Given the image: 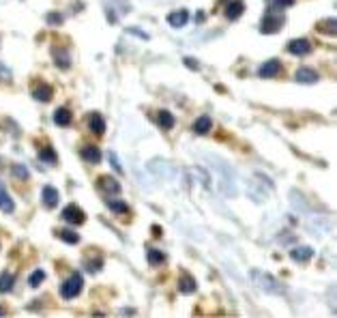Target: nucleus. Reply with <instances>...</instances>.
Listing matches in <instances>:
<instances>
[{
	"instance_id": "1",
	"label": "nucleus",
	"mask_w": 337,
	"mask_h": 318,
	"mask_svg": "<svg viewBox=\"0 0 337 318\" xmlns=\"http://www.w3.org/2000/svg\"><path fill=\"white\" fill-rule=\"evenodd\" d=\"M249 275H251L253 284H256L262 292H269V294H281L283 292V286L279 284V280H275L271 273H264V271L253 269Z\"/></svg>"
},
{
	"instance_id": "2",
	"label": "nucleus",
	"mask_w": 337,
	"mask_h": 318,
	"mask_svg": "<svg viewBox=\"0 0 337 318\" xmlns=\"http://www.w3.org/2000/svg\"><path fill=\"white\" fill-rule=\"evenodd\" d=\"M82 286H84V280H82L80 273H73L69 275L67 280H64V284L61 286V294L64 299H73L78 297V294L82 292Z\"/></svg>"
},
{
	"instance_id": "3",
	"label": "nucleus",
	"mask_w": 337,
	"mask_h": 318,
	"mask_svg": "<svg viewBox=\"0 0 337 318\" xmlns=\"http://www.w3.org/2000/svg\"><path fill=\"white\" fill-rule=\"evenodd\" d=\"M61 217L67 223H71V226H80V223H84L86 222V215H84V211H82L78 204H67V207L62 209V213Z\"/></svg>"
},
{
	"instance_id": "4",
	"label": "nucleus",
	"mask_w": 337,
	"mask_h": 318,
	"mask_svg": "<svg viewBox=\"0 0 337 318\" xmlns=\"http://www.w3.org/2000/svg\"><path fill=\"white\" fill-rule=\"evenodd\" d=\"M281 26H283V17L275 15V13H269L262 20V24H260V32H262V34H273V32L279 31Z\"/></svg>"
},
{
	"instance_id": "5",
	"label": "nucleus",
	"mask_w": 337,
	"mask_h": 318,
	"mask_svg": "<svg viewBox=\"0 0 337 318\" xmlns=\"http://www.w3.org/2000/svg\"><path fill=\"white\" fill-rule=\"evenodd\" d=\"M288 52L294 56H305L311 52V43L307 39H292L290 43H288Z\"/></svg>"
},
{
	"instance_id": "6",
	"label": "nucleus",
	"mask_w": 337,
	"mask_h": 318,
	"mask_svg": "<svg viewBox=\"0 0 337 318\" xmlns=\"http://www.w3.org/2000/svg\"><path fill=\"white\" fill-rule=\"evenodd\" d=\"M58 200H61V196H58L56 187H52V185H45L43 190H41V202H43L47 209H54L56 204H58Z\"/></svg>"
},
{
	"instance_id": "7",
	"label": "nucleus",
	"mask_w": 337,
	"mask_h": 318,
	"mask_svg": "<svg viewBox=\"0 0 337 318\" xmlns=\"http://www.w3.org/2000/svg\"><path fill=\"white\" fill-rule=\"evenodd\" d=\"M279 71H281V63L273 58V61H267L262 67L258 69V75H260V78H275Z\"/></svg>"
},
{
	"instance_id": "8",
	"label": "nucleus",
	"mask_w": 337,
	"mask_h": 318,
	"mask_svg": "<svg viewBox=\"0 0 337 318\" xmlns=\"http://www.w3.org/2000/svg\"><path fill=\"white\" fill-rule=\"evenodd\" d=\"M0 211H2V213H7V215L15 211V202L11 200L7 187L2 185V181H0Z\"/></svg>"
},
{
	"instance_id": "9",
	"label": "nucleus",
	"mask_w": 337,
	"mask_h": 318,
	"mask_svg": "<svg viewBox=\"0 0 337 318\" xmlns=\"http://www.w3.org/2000/svg\"><path fill=\"white\" fill-rule=\"evenodd\" d=\"M245 11V2L243 0H230L226 4V17L228 20H239Z\"/></svg>"
},
{
	"instance_id": "10",
	"label": "nucleus",
	"mask_w": 337,
	"mask_h": 318,
	"mask_svg": "<svg viewBox=\"0 0 337 318\" xmlns=\"http://www.w3.org/2000/svg\"><path fill=\"white\" fill-rule=\"evenodd\" d=\"M294 78H297V82H303V84H314V82L320 80V75H318L314 69H309V67H301Z\"/></svg>"
},
{
	"instance_id": "11",
	"label": "nucleus",
	"mask_w": 337,
	"mask_h": 318,
	"mask_svg": "<svg viewBox=\"0 0 337 318\" xmlns=\"http://www.w3.org/2000/svg\"><path fill=\"white\" fill-rule=\"evenodd\" d=\"M187 20H189V13L185 9H181V11H172V13L168 15V24L172 26V28H183L187 24Z\"/></svg>"
},
{
	"instance_id": "12",
	"label": "nucleus",
	"mask_w": 337,
	"mask_h": 318,
	"mask_svg": "<svg viewBox=\"0 0 337 318\" xmlns=\"http://www.w3.org/2000/svg\"><path fill=\"white\" fill-rule=\"evenodd\" d=\"M311 256H314V250H311V247H307V245L294 247V250L290 252V258L294 262H307Z\"/></svg>"
},
{
	"instance_id": "13",
	"label": "nucleus",
	"mask_w": 337,
	"mask_h": 318,
	"mask_svg": "<svg viewBox=\"0 0 337 318\" xmlns=\"http://www.w3.org/2000/svg\"><path fill=\"white\" fill-rule=\"evenodd\" d=\"M88 129H91L92 133H97V135H101L105 131V121H103V116L99 114V112H92L91 114V119H88Z\"/></svg>"
},
{
	"instance_id": "14",
	"label": "nucleus",
	"mask_w": 337,
	"mask_h": 318,
	"mask_svg": "<svg viewBox=\"0 0 337 318\" xmlns=\"http://www.w3.org/2000/svg\"><path fill=\"white\" fill-rule=\"evenodd\" d=\"M196 280H193V275H189V273H183L181 275V280H179V290L183 294H191V292H196Z\"/></svg>"
},
{
	"instance_id": "15",
	"label": "nucleus",
	"mask_w": 337,
	"mask_h": 318,
	"mask_svg": "<svg viewBox=\"0 0 337 318\" xmlns=\"http://www.w3.org/2000/svg\"><path fill=\"white\" fill-rule=\"evenodd\" d=\"M99 190L105 193H118L121 191V185H118V181L112 179V176H101V179H99Z\"/></svg>"
},
{
	"instance_id": "16",
	"label": "nucleus",
	"mask_w": 337,
	"mask_h": 318,
	"mask_svg": "<svg viewBox=\"0 0 337 318\" xmlns=\"http://www.w3.org/2000/svg\"><path fill=\"white\" fill-rule=\"evenodd\" d=\"M82 159H86L88 163H99L101 161V151L97 149V146H84V149L80 151Z\"/></svg>"
},
{
	"instance_id": "17",
	"label": "nucleus",
	"mask_w": 337,
	"mask_h": 318,
	"mask_svg": "<svg viewBox=\"0 0 337 318\" xmlns=\"http://www.w3.org/2000/svg\"><path fill=\"white\" fill-rule=\"evenodd\" d=\"M52 95H54V91H52V86L50 84H39L37 88L32 91V97L37 99V101H50Z\"/></svg>"
},
{
	"instance_id": "18",
	"label": "nucleus",
	"mask_w": 337,
	"mask_h": 318,
	"mask_svg": "<svg viewBox=\"0 0 337 318\" xmlns=\"http://www.w3.org/2000/svg\"><path fill=\"white\" fill-rule=\"evenodd\" d=\"M71 121H73V116H71V112L67 108H58L54 112V123L58 127H69Z\"/></svg>"
},
{
	"instance_id": "19",
	"label": "nucleus",
	"mask_w": 337,
	"mask_h": 318,
	"mask_svg": "<svg viewBox=\"0 0 337 318\" xmlns=\"http://www.w3.org/2000/svg\"><path fill=\"white\" fill-rule=\"evenodd\" d=\"M316 28L320 32H324V34H335L337 32V22H335V17H327V20H320L316 24Z\"/></svg>"
},
{
	"instance_id": "20",
	"label": "nucleus",
	"mask_w": 337,
	"mask_h": 318,
	"mask_svg": "<svg viewBox=\"0 0 337 318\" xmlns=\"http://www.w3.org/2000/svg\"><path fill=\"white\" fill-rule=\"evenodd\" d=\"M213 129V121L209 119V116H200V119L193 123V131L200 133V135H204V133H209Z\"/></svg>"
},
{
	"instance_id": "21",
	"label": "nucleus",
	"mask_w": 337,
	"mask_h": 318,
	"mask_svg": "<svg viewBox=\"0 0 337 318\" xmlns=\"http://www.w3.org/2000/svg\"><path fill=\"white\" fill-rule=\"evenodd\" d=\"M15 284V275L9 273V271H4V273H0V292H9L11 288Z\"/></svg>"
},
{
	"instance_id": "22",
	"label": "nucleus",
	"mask_w": 337,
	"mask_h": 318,
	"mask_svg": "<svg viewBox=\"0 0 337 318\" xmlns=\"http://www.w3.org/2000/svg\"><path fill=\"white\" fill-rule=\"evenodd\" d=\"M52 54H54V61H56V67H61V69H69V63H71V58H69V54L67 52H61L58 48H54L52 50Z\"/></svg>"
},
{
	"instance_id": "23",
	"label": "nucleus",
	"mask_w": 337,
	"mask_h": 318,
	"mask_svg": "<svg viewBox=\"0 0 337 318\" xmlns=\"http://www.w3.org/2000/svg\"><path fill=\"white\" fill-rule=\"evenodd\" d=\"M157 123H159V127H163L165 131H168V129H172V127H174V116L170 114V112L161 110V112L157 114Z\"/></svg>"
},
{
	"instance_id": "24",
	"label": "nucleus",
	"mask_w": 337,
	"mask_h": 318,
	"mask_svg": "<svg viewBox=\"0 0 337 318\" xmlns=\"http://www.w3.org/2000/svg\"><path fill=\"white\" fill-rule=\"evenodd\" d=\"M146 260L155 267V264H161L165 260V254L161 250H149V252H146Z\"/></svg>"
},
{
	"instance_id": "25",
	"label": "nucleus",
	"mask_w": 337,
	"mask_h": 318,
	"mask_svg": "<svg viewBox=\"0 0 337 318\" xmlns=\"http://www.w3.org/2000/svg\"><path fill=\"white\" fill-rule=\"evenodd\" d=\"M58 239H62L64 243H71V245H75V243H80V234H75L73 230H58Z\"/></svg>"
},
{
	"instance_id": "26",
	"label": "nucleus",
	"mask_w": 337,
	"mask_h": 318,
	"mask_svg": "<svg viewBox=\"0 0 337 318\" xmlns=\"http://www.w3.org/2000/svg\"><path fill=\"white\" fill-rule=\"evenodd\" d=\"M108 209L114 211V213H118V215L129 213V207H127L125 202H121V200H108Z\"/></svg>"
},
{
	"instance_id": "27",
	"label": "nucleus",
	"mask_w": 337,
	"mask_h": 318,
	"mask_svg": "<svg viewBox=\"0 0 337 318\" xmlns=\"http://www.w3.org/2000/svg\"><path fill=\"white\" fill-rule=\"evenodd\" d=\"M39 159L41 161H45V163H56L58 161V157H56V153L47 146V149H41L39 151Z\"/></svg>"
},
{
	"instance_id": "28",
	"label": "nucleus",
	"mask_w": 337,
	"mask_h": 318,
	"mask_svg": "<svg viewBox=\"0 0 337 318\" xmlns=\"http://www.w3.org/2000/svg\"><path fill=\"white\" fill-rule=\"evenodd\" d=\"M43 280H45V273H43V269H37L34 273L28 278V284H31L32 288H37L39 284H43Z\"/></svg>"
},
{
	"instance_id": "29",
	"label": "nucleus",
	"mask_w": 337,
	"mask_h": 318,
	"mask_svg": "<svg viewBox=\"0 0 337 318\" xmlns=\"http://www.w3.org/2000/svg\"><path fill=\"white\" fill-rule=\"evenodd\" d=\"M271 2V11H283L286 7H290L294 0H269Z\"/></svg>"
},
{
	"instance_id": "30",
	"label": "nucleus",
	"mask_w": 337,
	"mask_h": 318,
	"mask_svg": "<svg viewBox=\"0 0 337 318\" xmlns=\"http://www.w3.org/2000/svg\"><path fill=\"white\" fill-rule=\"evenodd\" d=\"M101 258H97V260H86V269L88 271H92V273H94V271H99V269H101Z\"/></svg>"
},
{
	"instance_id": "31",
	"label": "nucleus",
	"mask_w": 337,
	"mask_h": 318,
	"mask_svg": "<svg viewBox=\"0 0 337 318\" xmlns=\"http://www.w3.org/2000/svg\"><path fill=\"white\" fill-rule=\"evenodd\" d=\"M13 174L20 176V179H28V170L24 166H20V163H15V166H13Z\"/></svg>"
},
{
	"instance_id": "32",
	"label": "nucleus",
	"mask_w": 337,
	"mask_h": 318,
	"mask_svg": "<svg viewBox=\"0 0 337 318\" xmlns=\"http://www.w3.org/2000/svg\"><path fill=\"white\" fill-rule=\"evenodd\" d=\"M11 78H13V75H11V71H9L7 67H4L2 63H0V80H2V82H11Z\"/></svg>"
},
{
	"instance_id": "33",
	"label": "nucleus",
	"mask_w": 337,
	"mask_h": 318,
	"mask_svg": "<svg viewBox=\"0 0 337 318\" xmlns=\"http://www.w3.org/2000/svg\"><path fill=\"white\" fill-rule=\"evenodd\" d=\"M110 163H112V166H114V170H116V172H121V163H118V157H116V153H110Z\"/></svg>"
},
{
	"instance_id": "34",
	"label": "nucleus",
	"mask_w": 337,
	"mask_h": 318,
	"mask_svg": "<svg viewBox=\"0 0 337 318\" xmlns=\"http://www.w3.org/2000/svg\"><path fill=\"white\" fill-rule=\"evenodd\" d=\"M47 22H50V24H61L62 17H61V15H56V13H50V15H47Z\"/></svg>"
},
{
	"instance_id": "35",
	"label": "nucleus",
	"mask_w": 337,
	"mask_h": 318,
	"mask_svg": "<svg viewBox=\"0 0 337 318\" xmlns=\"http://www.w3.org/2000/svg\"><path fill=\"white\" fill-rule=\"evenodd\" d=\"M185 64L189 69H200V64H198V61H193V58H185Z\"/></svg>"
},
{
	"instance_id": "36",
	"label": "nucleus",
	"mask_w": 337,
	"mask_h": 318,
	"mask_svg": "<svg viewBox=\"0 0 337 318\" xmlns=\"http://www.w3.org/2000/svg\"><path fill=\"white\" fill-rule=\"evenodd\" d=\"M153 232H155V237H161V228L159 226H153Z\"/></svg>"
},
{
	"instance_id": "37",
	"label": "nucleus",
	"mask_w": 337,
	"mask_h": 318,
	"mask_svg": "<svg viewBox=\"0 0 337 318\" xmlns=\"http://www.w3.org/2000/svg\"><path fill=\"white\" fill-rule=\"evenodd\" d=\"M4 314H7V310H4L2 305H0V316H4Z\"/></svg>"
}]
</instances>
